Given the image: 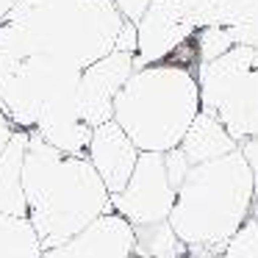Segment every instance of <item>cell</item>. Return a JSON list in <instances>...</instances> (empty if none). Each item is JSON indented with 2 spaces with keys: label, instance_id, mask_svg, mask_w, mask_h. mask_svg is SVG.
Listing matches in <instances>:
<instances>
[{
  "label": "cell",
  "instance_id": "obj_1",
  "mask_svg": "<svg viewBox=\"0 0 258 258\" xmlns=\"http://www.w3.org/2000/svg\"><path fill=\"white\" fill-rule=\"evenodd\" d=\"M23 191L42 252L70 241L103 214H114L111 195L89 158L64 156L36 131H28Z\"/></svg>",
  "mask_w": 258,
  "mask_h": 258
},
{
  "label": "cell",
  "instance_id": "obj_2",
  "mask_svg": "<svg viewBox=\"0 0 258 258\" xmlns=\"http://www.w3.org/2000/svg\"><path fill=\"white\" fill-rule=\"evenodd\" d=\"M122 23L111 0H20L0 25V42L84 73L114 53Z\"/></svg>",
  "mask_w": 258,
  "mask_h": 258
},
{
  "label": "cell",
  "instance_id": "obj_3",
  "mask_svg": "<svg viewBox=\"0 0 258 258\" xmlns=\"http://www.w3.org/2000/svg\"><path fill=\"white\" fill-rule=\"evenodd\" d=\"M255 183L239 150L189 169L175 191L169 228L189 255H222L236 230L250 219Z\"/></svg>",
  "mask_w": 258,
  "mask_h": 258
},
{
  "label": "cell",
  "instance_id": "obj_4",
  "mask_svg": "<svg viewBox=\"0 0 258 258\" xmlns=\"http://www.w3.org/2000/svg\"><path fill=\"white\" fill-rule=\"evenodd\" d=\"M200 114L197 67L161 61L134 70L114 97V122L139 153H167L180 145Z\"/></svg>",
  "mask_w": 258,
  "mask_h": 258
},
{
  "label": "cell",
  "instance_id": "obj_5",
  "mask_svg": "<svg viewBox=\"0 0 258 258\" xmlns=\"http://www.w3.org/2000/svg\"><path fill=\"white\" fill-rule=\"evenodd\" d=\"M200 111L222 122L236 145L258 136V50L233 45L225 56L197 67Z\"/></svg>",
  "mask_w": 258,
  "mask_h": 258
},
{
  "label": "cell",
  "instance_id": "obj_6",
  "mask_svg": "<svg viewBox=\"0 0 258 258\" xmlns=\"http://www.w3.org/2000/svg\"><path fill=\"white\" fill-rule=\"evenodd\" d=\"M81 73L0 42V111L14 128L34 131L39 111L56 95L78 86Z\"/></svg>",
  "mask_w": 258,
  "mask_h": 258
},
{
  "label": "cell",
  "instance_id": "obj_7",
  "mask_svg": "<svg viewBox=\"0 0 258 258\" xmlns=\"http://www.w3.org/2000/svg\"><path fill=\"white\" fill-rule=\"evenodd\" d=\"M175 206V189L167 180L164 153H139L134 175L119 195H111L114 214L125 219L131 228L167 222Z\"/></svg>",
  "mask_w": 258,
  "mask_h": 258
},
{
  "label": "cell",
  "instance_id": "obj_8",
  "mask_svg": "<svg viewBox=\"0 0 258 258\" xmlns=\"http://www.w3.org/2000/svg\"><path fill=\"white\" fill-rule=\"evenodd\" d=\"M195 23L186 17L178 0H153L145 17L136 23L134 70L161 64L195 36Z\"/></svg>",
  "mask_w": 258,
  "mask_h": 258
},
{
  "label": "cell",
  "instance_id": "obj_9",
  "mask_svg": "<svg viewBox=\"0 0 258 258\" xmlns=\"http://www.w3.org/2000/svg\"><path fill=\"white\" fill-rule=\"evenodd\" d=\"M134 75V56L128 53H108L106 58L89 64L78 78L75 103H78V117L92 131L97 125L108 122L114 117V97L125 86V81Z\"/></svg>",
  "mask_w": 258,
  "mask_h": 258
},
{
  "label": "cell",
  "instance_id": "obj_10",
  "mask_svg": "<svg viewBox=\"0 0 258 258\" xmlns=\"http://www.w3.org/2000/svg\"><path fill=\"white\" fill-rule=\"evenodd\" d=\"M86 158L95 167V172L100 175L108 195H119L125 189V183L131 180V175H134V167L139 161V150L125 136V131L114 119H108V122L97 125L92 131Z\"/></svg>",
  "mask_w": 258,
  "mask_h": 258
},
{
  "label": "cell",
  "instance_id": "obj_11",
  "mask_svg": "<svg viewBox=\"0 0 258 258\" xmlns=\"http://www.w3.org/2000/svg\"><path fill=\"white\" fill-rule=\"evenodd\" d=\"M134 228L119 214H103L100 219L73 236L70 241L45 250L42 258H131Z\"/></svg>",
  "mask_w": 258,
  "mask_h": 258
},
{
  "label": "cell",
  "instance_id": "obj_12",
  "mask_svg": "<svg viewBox=\"0 0 258 258\" xmlns=\"http://www.w3.org/2000/svg\"><path fill=\"white\" fill-rule=\"evenodd\" d=\"M178 147L191 167L217 161V158H225V156L239 150V145L230 139V134L222 128V122L208 111L197 114L195 122L189 125V131H186V136L180 139Z\"/></svg>",
  "mask_w": 258,
  "mask_h": 258
},
{
  "label": "cell",
  "instance_id": "obj_13",
  "mask_svg": "<svg viewBox=\"0 0 258 258\" xmlns=\"http://www.w3.org/2000/svg\"><path fill=\"white\" fill-rule=\"evenodd\" d=\"M25 147H28V131L14 128L3 153H0V214L28 219V206H25V191H23Z\"/></svg>",
  "mask_w": 258,
  "mask_h": 258
},
{
  "label": "cell",
  "instance_id": "obj_14",
  "mask_svg": "<svg viewBox=\"0 0 258 258\" xmlns=\"http://www.w3.org/2000/svg\"><path fill=\"white\" fill-rule=\"evenodd\" d=\"M211 25L228 28L233 45H244L258 50V0H228L214 14Z\"/></svg>",
  "mask_w": 258,
  "mask_h": 258
},
{
  "label": "cell",
  "instance_id": "obj_15",
  "mask_svg": "<svg viewBox=\"0 0 258 258\" xmlns=\"http://www.w3.org/2000/svg\"><path fill=\"white\" fill-rule=\"evenodd\" d=\"M0 258H42V247L25 217L0 214Z\"/></svg>",
  "mask_w": 258,
  "mask_h": 258
},
{
  "label": "cell",
  "instance_id": "obj_16",
  "mask_svg": "<svg viewBox=\"0 0 258 258\" xmlns=\"http://www.w3.org/2000/svg\"><path fill=\"white\" fill-rule=\"evenodd\" d=\"M134 252L150 258H189L186 244L175 236L169 222L134 228Z\"/></svg>",
  "mask_w": 258,
  "mask_h": 258
},
{
  "label": "cell",
  "instance_id": "obj_17",
  "mask_svg": "<svg viewBox=\"0 0 258 258\" xmlns=\"http://www.w3.org/2000/svg\"><path fill=\"white\" fill-rule=\"evenodd\" d=\"M233 47L228 28H219V25H206V28L195 31V50H197V67L208 64L214 58L225 56V53Z\"/></svg>",
  "mask_w": 258,
  "mask_h": 258
},
{
  "label": "cell",
  "instance_id": "obj_18",
  "mask_svg": "<svg viewBox=\"0 0 258 258\" xmlns=\"http://www.w3.org/2000/svg\"><path fill=\"white\" fill-rule=\"evenodd\" d=\"M225 258H258V225L247 219L222 252Z\"/></svg>",
  "mask_w": 258,
  "mask_h": 258
},
{
  "label": "cell",
  "instance_id": "obj_19",
  "mask_svg": "<svg viewBox=\"0 0 258 258\" xmlns=\"http://www.w3.org/2000/svg\"><path fill=\"white\" fill-rule=\"evenodd\" d=\"M186 17L195 23V28H206L214 23V14L228 3V0H178Z\"/></svg>",
  "mask_w": 258,
  "mask_h": 258
},
{
  "label": "cell",
  "instance_id": "obj_20",
  "mask_svg": "<svg viewBox=\"0 0 258 258\" xmlns=\"http://www.w3.org/2000/svg\"><path fill=\"white\" fill-rule=\"evenodd\" d=\"M164 169H167V180L169 186H172L175 191L180 189V183L186 180V175H189L191 164L186 161V156L180 153V147H172V150L164 153Z\"/></svg>",
  "mask_w": 258,
  "mask_h": 258
},
{
  "label": "cell",
  "instance_id": "obj_21",
  "mask_svg": "<svg viewBox=\"0 0 258 258\" xmlns=\"http://www.w3.org/2000/svg\"><path fill=\"white\" fill-rule=\"evenodd\" d=\"M114 6H117V12H119V17L125 20V23H139L142 17H145V12L150 9V3L153 0H111Z\"/></svg>",
  "mask_w": 258,
  "mask_h": 258
},
{
  "label": "cell",
  "instance_id": "obj_22",
  "mask_svg": "<svg viewBox=\"0 0 258 258\" xmlns=\"http://www.w3.org/2000/svg\"><path fill=\"white\" fill-rule=\"evenodd\" d=\"M114 50L128 53V56H136V25L134 23H122L119 36H117V42H114Z\"/></svg>",
  "mask_w": 258,
  "mask_h": 258
},
{
  "label": "cell",
  "instance_id": "obj_23",
  "mask_svg": "<svg viewBox=\"0 0 258 258\" xmlns=\"http://www.w3.org/2000/svg\"><path fill=\"white\" fill-rule=\"evenodd\" d=\"M239 153L244 156L247 167H250L252 183H255V191H258V136H252V139L241 142V145H239Z\"/></svg>",
  "mask_w": 258,
  "mask_h": 258
},
{
  "label": "cell",
  "instance_id": "obj_24",
  "mask_svg": "<svg viewBox=\"0 0 258 258\" xmlns=\"http://www.w3.org/2000/svg\"><path fill=\"white\" fill-rule=\"evenodd\" d=\"M12 131H14V125L9 122L6 117H3V111H0V153H3V147H6V142H9V136H12Z\"/></svg>",
  "mask_w": 258,
  "mask_h": 258
},
{
  "label": "cell",
  "instance_id": "obj_25",
  "mask_svg": "<svg viewBox=\"0 0 258 258\" xmlns=\"http://www.w3.org/2000/svg\"><path fill=\"white\" fill-rule=\"evenodd\" d=\"M17 3H20V0H0V25L6 23V17L12 14V9L17 6Z\"/></svg>",
  "mask_w": 258,
  "mask_h": 258
},
{
  "label": "cell",
  "instance_id": "obj_26",
  "mask_svg": "<svg viewBox=\"0 0 258 258\" xmlns=\"http://www.w3.org/2000/svg\"><path fill=\"white\" fill-rule=\"evenodd\" d=\"M250 219L258 225V191H255V197H252V208H250Z\"/></svg>",
  "mask_w": 258,
  "mask_h": 258
},
{
  "label": "cell",
  "instance_id": "obj_27",
  "mask_svg": "<svg viewBox=\"0 0 258 258\" xmlns=\"http://www.w3.org/2000/svg\"><path fill=\"white\" fill-rule=\"evenodd\" d=\"M189 258H225V255H189Z\"/></svg>",
  "mask_w": 258,
  "mask_h": 258
},
{
  "label": "cell",
  "instance_id": "obj_28",
  "mask_svg": "<svg viewBox=\"0 0 258 258\" xmlns=\"http://www.w3.org/2000/svg\"><path fill=\"white\" fill-rule=\"evenodd\" d=\"M131 258H150V255H139V252H134V255H131Z\"/></svg>",
  "mask_w": 258,
  "mask_h": 258
}]
</instances>
